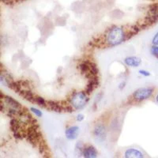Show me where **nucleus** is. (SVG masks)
<instances>
[{"label":"nucleus","instance_id":"obj_11","mask_svg":"<svg viewBox=\"0 0 158 158\" xmlns=\"http://www.w3.org/2000/svg\"><path fill=\"white\" fill-rule=\"evenodd\" d=\"M30 110L32 111V112H33V113L35 114V115H36V116H38V117H41L42 115H43L41 112V111H40V110L36 109V108H31Z\"/></svg>","mask_w":158,"mask_h":158},{"label":"nucleus","instance_id":"obj_8","mask_svg":"<svg viewBox=\"0 0 158 158\" xmlns=\"http://www.w3.org/2000/svg\"><path fill=\"white\" fill-rule=\"evenodd\" d=\"M143 156V154L138 149H129L125 152V157L127 158H142Z\"/></svg>","mask_w":158,"mask_h":158},{"label":"nucleus","instance_id":"obj_10","mask_svg":"<svg viewBox=\"0 0 158 158\" xmlns=\"http://www.w3.org/2000/svg\"><path fill=\"white\" fill-rule=\"evenodd\" d=\"M151 53L156 57H158V45H153L151 48Z\"/></svg>","mask_w":158,"mask_h":158},{"label":"nucleus","instance_id":"obj_7","mask_svg":"<svg viewBox=\"0 0 158 158\" xmlns=\"http://www.w3.org/2000/svg\"><path fill=\"white\" fill-rule=\"evenodd\" d=\"M82 154L84 156V157L86 158H95L97 156V150L95 149V147L94 146H87V147L84 148L82 152Z\"/></svg>","mask_w":158,"mask_h":158},{"label":"nucleus","instance_id":"obj_1","mask_svg":"<svg viewBox=\"0 0 158 158\" xmlns=\"http://www.w3.org/2000/svg\"><path fill=\"white\" fill-rule=\"evenodd\" d=\"M126 40V32L121 27L115 26L106 35V43L110 46H116Z\"/></svg>","mask_w":158,"mask_h":158},{"label":"nucleus","instance_id":"obj_13","mask_svg":"<svg viewBox=\"0 0 158 158\" xmlns=\"http://www.w3.org/2000/svg\"><path fill=\"white\" fill-rule=\"evenodd\" d=\"M152 43H153V45H158V32H156V34L153 37Z\"/></svg>","mask_w":158,"mask_h":158},{"label":"nucleus","instance_id":"obj_2","mask_svg":"<svg viewBox=\"0 0 158 158\" xmlns=\"http://www.w3.org/2000/svg\"><path fill=\"white\" fill-rule=\"evenodd\" d=\"M89 101L88 94L85 91L74 92L70 98V103L76 110H81L86 106Z\"/></svg>","mask_w":158,"mask_h":158},{"label":"nucleus","instance_id":"obj_4","mask_svg":"<svg viewBox=\"0 0 158 158\" xmlns=\"http://www.w3.org/2000/svg\"><path fill=\"white\" fill-rule=\"evenodd\" d=\"M106 127L103 124H97V126L95 127V128H94V135L97 140L101 141V142L104 141L105 139V137H106Z\"/></svg>","mask_w":158,"mask_h":158},{"label":"nucleus","instance_id":"obj_3","mask_svg":"<svg viewBox=\"0 0 158 158\" xmlns=\"http://www.w3.org/2000/svg\"><path fill=\"white\" fill-rule=\"evenodd\" d=\"M153 93V89L150 87H146V88H140L134 92L133 98L136 101H142L147 100L152 96Z\"/></svg>","mask_w":158,"mask_h":158},{"label":"nucleus","instance_id":"obj_5","mask_svg":"<svg viewBox=\"0 0 158 158\" xmlns=\"http://www.w3.org/2000/svg\"><path fill=\"white\" fill-rule=\"evenodd\" d=\"M79 131H80V130H79L78 127L73 126L69 127L66 131L65 135H66V137H67V138L69 139V140H74L78 136Z\"/></svg>","mask_w":158,"mask_h":158},{"label":"nucleus","instance_id":"obj_12","mask_svg":"<svg viewBox=\"0 0 158 158\" xmlns=\"http://www.w3.org/2000/svg\"><path fill=\"white\" fill-rule=\"evenodd\" d=\"M139 74H142L143 76H146V77H148V76L150 75V73L147 70H139Z\"/></svg>","mask_w":158,"mask_h":158},{"label":"nucleus","instance_id":"obj_6","mask_svg":"<svg viewBox=\"0 0 158 158\" xmlns=\"http://www.w3.org/2000/svg\"><path fill=\"white\" fill-rule=\"evenodd\" d=\"M124 62H125V63L128 67H138L140 66L142 60H141L140 58L135 57V56H130V57L126 58Z\"/></svg>","mask_w":158,"mask_h":158},{"label":"nucleus","instance_id":"obj_14","mask_svg":"<svg viewBox=\"0 0 158 158\" xmlns=\"http://www.w3.org/2000/svg\"><path fill=\"white\" fill-rule=\"evenodd\" d=\"M83 119H84V115H81V114H80V115H78L77 116V121L81 122V121H82Z\"/></svg>","mask_w":158,"mask_h":158},{"label":"nucleus","instance_id":"obj_9","mask_svg":"<svg viewBox=\"0 0 158 158\" xmlns=\"http://www.w3.org/2000/svg\"><path fill=\"white\" fill-rule=\"evenodd\" d=\"M34 104H36L38 106L41 107V108H47V101H45L44 99L41 97H37L36 96V99H35Z\"/></svg>","mask_w":158,"mask_h":158},{"label":"nucleus","instance_id":"obj_15","mask_svg":"<svg viewBox=\"0 0 158 158\" xmlns=\"http://www.w3.org/2000/svg\"><path fill=\"white\" fill-rule=\"evenodd\" d=\"M156 101H157V102H158V94H157V95H156Z\"/></svg>","mask_w":158,"mask_h":158}]
</instances>
